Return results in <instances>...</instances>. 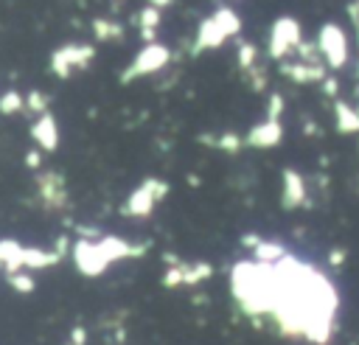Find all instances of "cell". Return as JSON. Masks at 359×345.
<instances>
[{"label":"cell","instance_id":"cell-7","mask_svg":"<svg viewBox=\"0 0 359 345\" xmlns=\"http://www.w3.org/2000/svg\"><path fill=\"white\" fill-rule=\"evenodd\" d=\"M36 194L42 196V202L48 208H56V210L67 208V188H65L62 174H56V171H42L36 177Z\"/></svg>","mask_w":359,"mask_h":345},{"label":"cell","instance_id":"cell-2","mask_svg":"<svg viewBox=\"0 0 359 345\" xmlns=\"http://www.w3.org/2000/svg\"><path fill=\"white\" fill-rule=\"evenodd\" d=\"M168 59H171V50H168L165 45H160V42L143 45V48L135 53V59L129 62V67L121 73V84H132V81L140 79V76H151V73L163 70V67L168 65Z\"/></svg>","mask_w":359,"mask_h":345},{"label":"cell","instance_id":"cell-22","mask_svg":"<svg viewBox=\"0 0 359 345\" xmlns=\"http://www.w3.org/2000/svg\"><path fill=\"white\" fill-rule=\"evenodd\" d=\"M297 53H300V62H306V65H320V56H323L317 42H300Z\"/></svg>","mask_w":359,"mask_h":345},{"label":"cell","instance_id":"cell-16","mask_svg":"<svg viewBox=\"0 0 359 345\" xmlns=\"http://www.w3.org/2000/svg\"><path fill=\"white\" fill-rule=\"evenodd\" d=\"M185 286H196L202 280H208L213 275V266L208 261H196V264H185Z\"/></svg>","mask_w":359,"mask_h":345},{"label":"cell","instance_id":"cell-18","mask_svg":"<svg viewBox=\"0 0 359 345\" xmlns=\"http://www.w3.org/2000/svg\"><path fill=\"white\" fill-rule=\"evenodd\" d=\"M25 109V98L17 93V90H8L0 95V112L3 115H14V112H22Z\"/></svg>","mask_w":359,"mask_h":345},{"label":"cell","instance_id":"cell-11","mask_svg":"<svg viewBox=\"0 0 359 345\" xmlns=\"http://www.w3.org/2000/svg\"><path fill=\"white\" fill-rule=\"evenodd\" d=\"M280 182H283V191H280V202L286 210L297 208L306 202V185H303V177L294 171V168H286L280 174Z\"/></svg>","mask_w":359,"mask_h":345},{"label":"cell","instance_id":"cell-23","mask_svg":"<svg viewBox=\"0 0 359 345\" xmlns=\"http://www.w3.org/2000/svg\"><path fill=\"white\" fill-rule=\"evenodd\" d=\"M241 143H244V140H241L238 135H233V132H224L222 137H216V149L230 151V154H233V151H238V149H241Z\"/></svg>","mask_w":359,"mask_h":345},{"label":"cell","instance_id":"cell-14","mask_svg":"<svg viewBox=\"0 0 359 345\" xmlns=\"http://www.w3.org/2000/svg\"><path fill=\"white\" fill-rule=\"evenodd\" d=\"M252 255H255V261H258V264H278V261L286 255V250H283V244H280V241L261 238V244L252 250Z\"/></svg>","mask_w":359,"mask_h":345},{"label":"cell","instance_id":"cell-12","mask_svg":"<svg viewBox=\"0 0 359 345\" xmlns=\"http://www.w3.org/2000/svg\"><path fill=\"white\" fill-rule=\"evenodd\" d=\"M22 252H25V247H22L20 241H14V238H0V266L6 269V275L25 269V266H22Z\"/></svg>","mask_w":359,"mask_h":345},{"label":"cell","instance_id":"cell-1","mask_svg":"<svg viewBox=\"0 0 359 345\" xmlns=\"http://www.w3.org/2000/svg\"><path fill=\"white\" fill-rule=\"evenodd\" d=\"M241 31V17L230 8V6H219L210 17H205L196 28V39H194V48L191 53L199 56L202 50H210V48H222L230 36H236Z\"/></svg>","mask_w":359,"mask_h":345},{"label":"cell","instance_id":"cell-13","mask_svg":"<svg viewBox=\"0 0 359 345\" xmlns=\"http://www.w3.org/2000/svg\"><path fill=\"white\" fill-rule=\"evenodd\" d=\"M334 115H337V129L342 135H356L359 132V109L345 104V101H334Z\"/></svg>","mask_w":359,"mask_h":345},{"label":"cell","instance_id":"cell-8","mask_svg":"<svg viewBox=\"0 0 359 345\" xmlns=\"http://www.w3.org/2000/svg\"><path fill=\"white\" fill-rule=\"evenodd\" d=\"M280 140H283V126H280V121H264V123L252 126V129L247 132V137H244V143L252 146V149H272V146H278Z\"/></svg>","mask_w":359,"mask_h":345},{"label":"cell","instance_id":"cell-4","mask_svg":"<svg viewBox=\"0 0 359 345\" xmlns=\"http://www.w3.org/2000/svg\"><path fill=\"white\" fill-rule=\"evenodd\" d=\"M303 42L300 22L294 17H278L269 28V59H283Z\"/></svg>","mask_w":359,"mask_h":345},{"label":"cell","instance_id":"cell-24","mask_svg":"<svg viewBox=\"0 0 359 345\" xmlns=\"http://www.w3.org/2000/svg\"><path fill=\"white\" fill-rule=\"evenodd\" d=\"M244 76H247L250 90H255V93H258V90H264V87H266V70H264V67H252V70H247Z\"/></svg>","mask_w":359,"mask_h":345},{"label":"cell","instance_id":"cell-30","mask_svg":"<svg viewBox=\"0 0 359 345\" xmlns=\"http://www.w3.org/2000/svg\"><path fill=\"white\" fill-rule=\"evenodd\" d=\"M348 14H351V22L359 28V0H353V3L348 6Z\"/></svg>","mask_w":359,"mask_h":345},{"label":"cell","instance_id":"cell-20","mask_svg":"<svg viewBox=\"0 0 359 345\" xmlns=\"http://www.w3.org/2000/svg\"><path fill=\"white\" fill-rule=\"evenodd\" d=\"M137 22H140V31H157L160 25V11L154 6H143L140 14H137Z\"/></svg>","mask_w":359,"mask_h":345},{"label":"cell","instance_id":"cell-17","mask_svg":"<svg viewBox=\"0 0 359 345\" xmlns=\"http://www.w3.org/2000/svg\"><path fill=\"white\" fill-rule=\"evenodd\" d=\"M255 62H258V48L252 45V42H238V48H236V65H238V70H252L255 67Z\"/></svg>","mask_w":359,"mask_h":345},{"label":"cell","instance_id":"cell-6","mask_svg":"<svg viewBox=\"0 0 359 345\" xmlns=\"http://www.w3.org/2000/svg\"><path fill=\"white\" fill-rule=\"evenodd\" d=\"M317 48L328 67H342L348 62V36L337 22H325L317 34Z\"/></svg>","mask_w":359,"mask_h":345},{"label":"cell","instance_id":"cell-3","mask_svg":"<svg viewBox=\"0 0 359 345\" xmlns=\"http://www.w3.org/2000/svg\"><path fill=\"white\" fill-rule=\"evenodd\" d=\"M165 194H168V182H163V180H157V177H149V180H143L132 194H129V199L123 202V213L126 216H149L151 210H154V205L160 202V199H165Z\"/></svg>","mask_w":359,"mask_h":345},{"label":"cell","instance_id":"cell-10","mask_svg":"<svg viewBox=\"0 0 359 345\" xmlns=\"http://www.w3.org/2000/svg\"><path fill=\"white\" fill-rule=\"evenodd\" d=\"M31 137L39 143L42 151H56L59 146V126H56V118L50 112L39 115L34 123H31Z\"/></svg>","mask_w":359,"mask_h":345},{"label":"cell","instance_id":"cell-9","mask_svg":"<svg viewBox=\"0 0 359 345\" xmlns=\"http://www.w3.org/2000/svg\"><path fill=\"white\" fill-rule=\"evenodd\" d=\"M280 76H286L294 84H311V81H325V67L323 65H306V62H280Z\"/></svg>","mask_w":359,"mask_h":345},{"label":"cell","instance_id":"cell-28","mask_svg":"<svg viewBox=\"0 0 359 345\" xmlns=\"http://www.w3.org/2000/svg\"><path fill=\"white\" fill-rule=\"evenodd\" d=\"M241 244L250 247V250H255V247L261 244V236H258V233H244V236H241Z\"/></svg>","mask_w":359,"mask_h":345},{"label":"cell","instance_id":"cell-27","mask_svg":"<svg viewBox=\"0 0 359 345\" xmlns=\"http://www.w3.org/2000/svg\"><path fill=\"white\" fill-rule=\"evenodd\" d=\"M345 255H348V252H345L342 247H334V250L328 252V264H331V266H339V264L345 261Z\"/></svg>","mask_w":359,"mask_h":345},{"label":"cell","instance_id":"cell-29","mask_svg":"<svg viewBox=\"0 0 359 345\" xmlns=\"http://www.w3.org/2000/svg\"><path fill=\"white\" fill-rule=\"evenodd\" d=\"M25 165H28V168H39V165H42V154H39V151H28V154H25Z\"/></svg>","mask_w":359,"mask_h":345},{"label":"cell","instance_id":"cell-26","mask_svg":"<svg viewBox=\"0 0 359 345\" xmlns=\"http://www.w3.org/2000/svg\"><path fill=\"white\" fill-rule=\"evenodd\" d=\"M323 95H328V98H337V95H339V81H337L334 76H325V81H323Z\"/></svg>","mask_w":359,"mask_h":345},{"label":"cell","instance_id":"cell-5","mask_svg":"<svg viewBox=\"0 0 359 345\" xmlns=\"http://www.w3.org/2000/svg\"><path fill=\"white\" fill-rule=\"evenodd\" d=\"M95 59V48L93 45H62L50 53V70L59 79L73 76V70H84L90 62Z\"/></svg>","mask_w":359,"mask_h":345},{"label":"cell","instance_id":"cell-15","mask_svg":"<svg viewBox=\"0 0 359 345\" xmlns=\"http://www.w3.org/2000/svg\"><path fill=\"white\" fill-rule=\"evenodd\" d=\"M93 34L101 42H112V39H121L123 36V25L115 22V20H107V17H95L93 20Z\"/></svg>","mask_w":359,"mask_h":345},{"label":"cell","instance_id":"cell-25","mask_svg":"<svg viewBox=\"0 0 359 345\" xmlns=\"http://www.w3.org/2000/svg\"><path fill=\"white\" fill-rule=\"evenodd\" d=\"M280 112H283V95L272 93L266 101V121H280Z\"/></svg>","mask_w":359,"mask_h":345},{"label":"cell","instance_id":"cell-31","mask_svg":"<svg viewBox=\"0 0 359 345\" xmlns=\"http://www.w3.org/2000/svg\"><path fill=\"white\" fill-rule=\"evenodd\" d=\"M171 3H174V0H149V6H154L157 11H160V8H165V6H171Z\"/></svg>","mask_w":359,"mask_h":345},{"label":"cell","instance_id":"cell-19","mask_svg":"<svg viewBox=\"0 0 359 345\" xmlns=\"http://www.w3.org/2000/svg\"><path fill=\"white\" fill-rule=\"evenodd\" d=\"M6 280H8V286L11 289H17V292H34V286H36V280H34V275H28V272H11V275H6Z\"/></svg>","mask_w":359,"mask_h":345},{"label":"cell","instance_id":"cell-21","mask_svg":"<svg viewBox=\"0 0 359 345\" xmlns=\"http://www.w3.org/2000/svg\"><path fill=\"white\" fill-rule=\"evenodd\" d=\"M48 104H50V98H48L45 93H39V90L28 93V98H25V107H28L31 112H36V115H45V112H48Z\"/></svg>","mask_w":359,"mask_h":345}]
</instances>
